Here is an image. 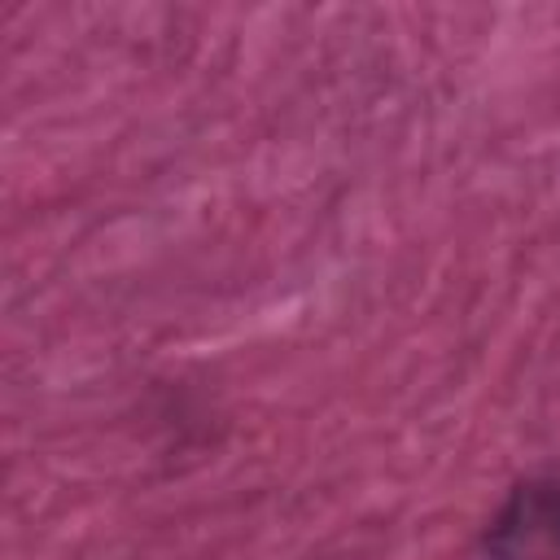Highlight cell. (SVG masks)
<instances>
[{
	"label": "cell",
	"instance_id": "cell-1",
	"mask_svg": "<svg viewBox=\"0 0 560 560\" xmlns=\"http://www.w3.org/2000/svg\"><path fill=\"white\" fill-rule=\"evenodd\" d=\"M486 560H560V481H525L486 529Z\"/></svg>",
	"mask_w": 560,
	"mask_h": 560
}]
</instances>
